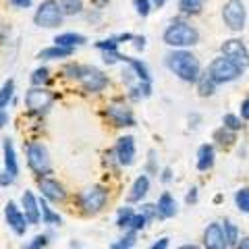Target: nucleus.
Here are the masks:
<instances>
[{"label":"nucleus","mask_w":249,"mask_h":249,"mask_svg":"<svg viewBox=\"0 0 249 249\" xmlns=\"http://www.w3.org/2000/svg\"><path fill=\"white\" fill-rule=\"evenodd\" d=\"M218 54L224 58H229L231 62H235V65L239 69H243V71L249 69V46L245 44L243 37H239V36L227 37V40L220 44Z\"/></svg>","instance_id":"obj_11"},{"label":"nucleus","mask_w":249,"mask_h":249,"mask_svg":"<svg viewBox=\"0 0 249 249\" xmlns=\"http://www.w3.org/2000/svg\"><path fill=\"white\" fill-rule=\"evenodd\" d=\"M65 19L73 17H83V13L88 11V0H56Z\"/></svg>","instance_id":"obj_28"},{"label":"nucleus","mask_w":249,"mask_h":249,"mask_svg":"<svg viewBox=\"0 0 249 249\" xmlns=\"http://www.w3.org/2000/svg\"><path fill=\"white\" fill-rule=\"evenodd\" d=\"M52 44L75 52V50H79V48H83V46L88 44V36L79 34V31H60V34L54 36Z\"/></svg>","instance_id":"obj_19"},{"label":"nucleus","mask_w":249,"mask_h":249,"mask_svg":"<svg viewBox=\"0 0 249 249\" xmlns=\"http://www.w3.org/2000/svg\"><path fill=\"white\" fill-rule=\"evenodd\" d=\"M187 123H189V129L196 131L199 124H201V114L199 112H191L189 116H187Z\"/></svg>","instance_id":"obj_52"},{"label":"nucleus","mask_w":249,"mask_h":249,"mask_svg":"<svg viewBox=\"0 0 249 249\" xmlns=\"http://www.w3.org/2000/svg\"><path fill=\"white\" fill-rule=\"evenodd\" d=\"M139 214H143V218L147 222H154L158 220V210H156V204H147V201H143V204H139Z\"/></svg>","instance_id":"obj_41"},{"label":"nucleus","mask_w":249,"mask_h":249,"mask_svg":"<svg viewBox=\"0 0 249 249\" xmlns=\"http://www.w3.org/2000/svg\"><path fill=\"white\" fill-rule=\"evenodd\" d=\"M147 224H150V222H147L145 220V218H143V214H135L133 216V222H131V227H129V231H135V232H139V231H143L145 227H147Z\"/></svg>","instance_id":"obj_47"},{"label":"nucleus","mask_w":249,"mask_h":249,"mask_svg":"<svg viewBox=\"0 0 249 249\" xmlns=\"http://www.w3.org/2000/svg\"><path fill=\"white\" fill-rule=\"evenodd\" d=\"M158 178H160V183H162V185H168V183H173V178H175V170L170 168V166L160 168V175H158Z\"/></svg>","instance_id":"obj_48"},{"label":"nucleus","mask_w":249,"mask_h":249,"mask_svg":"<svg viewBox=\"0 0 249 249\" xmlns=\"http://www.w3.org/2000/svg\"><path fill=\"white\" fill-rule=\"evenodd\" d=\"M37 183V191H40V197H44L48 204H65L69 199V191L67 187L62 185L56 177H42L36 178Z\"/></svg>","instance_id":"obj_12"},{"label":"nucleus","mask_w":249,"mask_h":249,"mask_svg":"<svg viewBox=\"0 0 249 249\" xmlns=\"http://www.w3.org/2000/svg\"><path fill=\"white\" fill-rule=\"evenodd\" d=\"M156 210H158V218L160 220H170L175 218L178 208H177V199L170 191H162L158 201H156Z\"/></svg>","instance_id":"obj_23"},{"label":"nucleus","mask_w":249,"mask_h":249,"mask_svg":"<svg viewBox=\"0 0 249 249\" xmlns=\"http://www.w3.org/2000/svg\"><path fill=\"white\" fill-rule=\"evenodd\" d=\"M143 173L150 177V175H160V168H158V152L150 150L147 152V160H145V166H143Z\"/></svg>","instance_id":"obj_38"},{"label":"nucleus","mask_w":249,"mask_h":249,"mask_svg":"<svg viewBox=\"0 0 249 249\" xmlns=\"http://www.w3.org/2000/svg\"><path fill=\"white\" fill-rule=\"evenodd\" d=\"M15 104H19V98H17V83H15L13 77L4 79L2 85H0V110H6Z\"/></svg>","instance_id":"obj_25"},{"label":"nucleus","mask_w":249,"mask_h":249,"mask_svg":"<svg viewBox=\"0 0 249 249\" xmlns=\"http://www.w3.org/2000/svg\"><path fill=\"white\" fill-rule=\"evenodd\" d=\"M123 56H124V52H121V50H108V52H100V58H102V65H106V67H116V65H123Z\"/></svg>","instance_id":"obj_37"},{"label":"nucleus","mask_w":249,"mask_h":249,"mask_svg":"<svg viewBox=\"0 0 249 249\" xmlns=\"http://www.w3.org/2000/svg\"><path fill=\"white\" fill-rule=\"evenodd\" d=\"M21 210L27 218V224H40L42 222V212H40V197L34 191L25 189L21 193Z\"/></svg>","instance_id":"obj_15"},{"label":"nucleus","mask_w":249,"mask_h":249,"mask_svg":"<svg viewBox=\"0 0 249 249\" xmlns=\"http://www.w3.org/2000/svg\"><path fill=\"white\" fill-rule=\"evenodd\" d=\"M193 88H196L197 96H199V98H204V100L214 98V96H216V91H218V85L214 83V79H212V77H210L206 71L197 77V81H196V85H193Z\"/></svg>","instance_id":"obj_30"},{"label":"nucleus","mask_w":249,"mask_h":249,"mask_svg":"<svg viewBox=\"0 0 249 249\" xmlns=\"http://www.w3.org/2000/svg\"><path fill=\"white\" fill-rule=\"evenodd\" d=\"M237 139H239V135L229 129H224L222 124L218 129H214V133H212V143H214V147H220V150H231V147L237 143Z\"/></svg>","instance_id":"obj_29"},{"label":"nucleus","mask_w":249,"mask_h":249,"mask_svg":"<svg viewBox=\"0 0 249 249\" xmlns=\"http://www.w3.org/2000/svg\"><path fill=\"white\" fill-rule=\"evenodd\" d=\"M4 220L9 224V229L15 232L17 237H23L27 232V218L23 214V210L19 204H15V201H6L4 206Z\"/></svg>","instance_id":"obj_14"},{"label":"nucleus","mask_w":249,"mask_h":249,"mask_svg":"<svg viewBox=\"0 0 249 249\" xmlns=\"http://www.w3.org/2000/svg\"><path fill=\"white\" fill-rule=\"evenodd\" d=\"M220 227H222V232H224V239H227V245L229 247H237L239 243V227L235 222L231 220V218H224V220L220 222Z\"/></svg>","instance_id":"obj_32"},{"label":"nucleus","mask_w":249,"mask_h":249,"mask_svg":"<svg viewBox=\"0 0 249 249\" xmlns=\"http://www.w3.org/2000/svg\"><path fill=\"white\" fill-rule=\"evenodd\" d=\"M23 152H25V162L27 168L31 170V175L36 178L42 177H50L52 175V160H50V152L42 139H27L23 143Z\"/></svg>","instance_id":"obj_5"},{"label":"nucleus","mask_w":249,"mask_h":249,"mask_svg":"<svg viewBox=\"0 0 249 249\" xmlns=\"http://www.w3.org/2000/svg\"><path fill=\"white\" fill-rule=\"evenodd\" d=\"M119 241H121V243L127 247V249H133L135 243H137V232H135V231H124V235H123Z\"/></svg>","instance_id":"obj_46"},{"label":"nucleus","mask_w":249,"mask_h":249,"mask_svg":"<svg viewBox=\"0 0 249 249\" xmlns=\"http://www.w3.org/2000/svg\"><path fill=\"white\" fill-rule=\"evenodd\" d=\"M2 164H4L6 173L17 181L19 173H21V166H19V158H17V147H15V142L11 137L2 139Z\"/></svg>","instance_id":"obj_16"},{"label":"nucleus","mask_w":249,"mask_h":249,"mask_svg":"<svg viewBox=\"0 0 249 249\" xmlns=\"http://www.w3.org/2000/svg\"><path fill=\"white\" fill-rule=\"evenodd\" d=\"M73 50H67V48H60V46H46V48H42L40 52L36 54V58L42 62V65H46V62H65L73 56Z\"/></svg>","instance_id":"obj_21"},{"label":"nucleus","mask_w":249,"mask_h":249,"mask_svg":"<svg viewBox=\"0 0 249 249\" xmlns=\"http://www.w3.org/2000/svg\"><path fill=\"white\" fill-rule=\"evenodd\" d=\"M102 162H104V166H106L108 170H112L114 175L119 173V170H123V168H121V164H119V160H116V156H114V150H112V147H110V150H106V152H104Z\"/></svg>","instance_id":"obj_40"},{"label":"nucleus","mask_w":249,"mask_h":249,"mask_svg":"<svg viewBox=\"0 0 249 249\" xmlns=\"http://www.w3.org/2000/svg\"><path fill=\"white\" fill-rule=\"evenodd\" d=\"M162 62L170 75H175L178 81L187 85H196L197 77L204 73L201 60L193 50H168Z\"/></svg>","instance_id":"obj_2"},{"label":"nucleus","mask_w":249,"mask_h":249,"mask_svg":"<svg viewBox=\"0 0 249 249\" xmlns=\"http://www.w3.org/2000/svg\"><path fill=\"white\" fill-rule=\"evenodd\" d=\"M48 245V235H36L27 245H23V249H44Z\"/></svg>","instance_id":"obj_45"},{"label":"nucleus","mask_w":249,"mask_h":249,"mask_svg":"<svg viewBox=\"0 0 249 249\" xmlns=\"http://www.w3.org/2000/svg\"><path fill=\"white\" fill-rule=\"evenodd\" d=\"M177 249H199L197 245H181V247H177Z\"/></svg>","instance_id":"obj_60"},{"label":"nucleus","mask_w":249,"mask_h":249,"mask_svg":"<svg viewBox=\"0 0 249 249\" xmlns=\"http://www.w3.org/2000/svg\"><path fill=\"white\" fill-rule=\"evenodd\" d=\"M110 201V189L102 183H93L77 193V208L83 216H98Z\"/></svg>","instance_id":"obj_7"},{"label":"nucleus","mask_w":249,"mask_h":249,"mask_svg":"<svg viewBox=\"0 0 249 249\" xmlns=\"http://www.w3.org/2000/svg\"><path fill=\"white\" fill-rule=\"evenodd\" d=\"M197 199H199V189L197 187H191V189L185 193V204L187 206H196Z\"/></svg>","instance_id":"obj_51"},{"label":"nucleus","mask_w":249,"mask_h":249,"mask_svg":"<svg viewBox=\"0 0 249 249\" xmlns=\"http://www.w3.org/2000/svg\"><path fill=\"white\" fill-rule=\"evenodd\" d=\"M11 185H15V178L6 170H0V187H11Z\"/></svg>","instance_id":"obj_54"},{"label":"nucleus","mask_w":249,"mask_h":249,"mask_svg":"<svg viewBox=\"0 0 249 249\" xmlns=\"http://www.w3.org/2000/svg\"><path fill=\"white\" fill-rule=\"evenodd\" d=\"M201 42V31L191 19H185L181 15L173 17L164 31H162V44L168 50H193Z\"/></svg>","instance_id":"obj_1"},{"label":"nucleus","mask_w":249,"mask_h":249,"mask_svg":"<svg viewBox=\"0 0 249 249\" xmlns=\"http://www.w3.org/2000/svg\"><path fill=\"white\" fill-rule=\"evenodd\" d=\"M216 164V147L212 142L208 143H201L197 147V154H196V168L199 173H210Z\"/></svg>","instance_id":"obj_20"},{"label":"nucleus","mask_w":249,"mask_h":249,"mask_svg":"<svg viewBox=\"0 0 249 249\" xmlns=\"http://www.w3.org/2000/svg\"><path fill=\"white\" fill-rule=\"evenodd\" d=\"M206 9V0H177V13L185 19L199 17Z\"/></svg>","instance_id":"obj_27"},{"label":"nucleus","mask_w":249,"mask_h":249,"mask_svg":"<svg viewBox=\"0 0 249 249\" xmlns=\"http://www.w3.org/2000/svg\"><path fill=\"white\" fill-rule=\"evenodd\" d=\"M150 189H152V181H150V177H147L145 173L135 177V181L131 183L129 193H127L129 206L131 204H143L145 197H147V193H150Z\"/></svg>","instance_id":"obj_17"},{"label":"nucleus","mask_w":249,"mask_h":249,"mask_svg":"<svg viewBox=\"0 0 249 249\" xmlns=\"http://www.w3.org/2000/svg\"><path fill=\"white\" fill-rule=\"evenodd\" d=\"M9 123H11V114H9V110H0V131H2Z\"/></svg>","instance_id":"obj_55"},{"label":"nucleus","mask_w":249,"mask_h":249,"mask_svg":"<svg viewBox=\"0 0 249 249\" xmlns=\"http://www.w3.org/2000/svg\"><path fill=\"white\" fill-rule=\"evenodd\" d=\"M133 9H135V15L137 17H142V19H147L152 15L154 11V4H152V0H133Z\"/></svg>","instance_id":"obj_39"},{"label":"nucleus","mask_w":249,"mask_h":249,"mask_svg":"<svg viewBox=\"0 0 249 249\" xmlns=\"http://www.w3.org/2000/svg\"><path fill=\"white\" fill-rule=\"evenodd\" d=\"M119 81H121L123 88L127 89V88H131V85H135V83H137V77H135V73L131 71L129 67H123V69H121V73H119Z\"/></svg>","instance_id":"obj_42"},{"label":"nucleus","mask_w":249,"mask_h":249,"mask_svg":"<svg viewBox=\"0 0 249 249\" xmlns=\"http://www.w3.org/2000/svg\"><path fill=\"white\" fill-rule=\"evenodd\" d=\"M104 17V11H100V9H93V6H88V11L83 13V19H88L91 25H98L100 21H102Z\"/></svg>","instance_id":"obj_44"},{"label":"nucleus","mask_w":249,"mask_h":249,"mask_svg":"<svg viewBox=\"0 0 249 249\" xmlns=\"http://www.w3.org/2000/svg\"><path fill=\"white\" fill-rule=\"evenodd\" d=\"M237 114L241 116V121H243L245 124L249 123V96L241 100V104H239V112H237Z\"/></svg>","instance_id":"obj_49"},{"label":"nucleus","mask_w":249,"mask_h":249,"mask_svg":"<svg viewBox=\"0 0 249 249\" xmlns=\"http://www.w3.org/2000/svg\"><path fill=\"white\" fill-rule=\"evenodd\" d=\"M247 17H249V13H247V6L243 0H224L220 6L222 25L235 36L247 27Z\"/></svg>","instance_id":"obj_9"},{"label":"nucleus","mask_w":249,"mask_h":249,"mask_svg":"<svg viewBox=\"0 0 249 249\" xmlns=\"http://www.w3.org/2000/svg\"><path fill=\"white\" fill-rule=\"evenodd\" d=\"M235 206L241 214L249 216V187H239L235 191Z\"/></svg>","instance_id":"obj_36"},{"label":"nucleus","mask_w":249,"mask_h":249,"mask_svg":"<svg viewBox=\"0 0 249 249\" xmlns=\"http://www.w3.org/2000/svg\"><path fill=\"white\" fill-rule=\"evenodd\" d=\"M40 212H42V224H46V227H60L62 224V216L44 197H40Z\"/></svg>","instance_id":"obj_31"},{"label":"nucleus","mask_w":249,"mask_h":249,"mask_svg":"<svg viewBox=\"0 0 249 249\" xmlns=\"http://www.w3.org/2000/svg\"><path fill=\"white\" fill-rule=\"evenodd\" d=\"M13 9L17 11H27V9H34V0H6Z\"/></svg>","instance_id":"obj_50"},{"label":"nucleus","mask_w":249,"mask_h":249,"mask_svg":"<svg viewBox=\"0 0 249 249\" xmlns=\"http://www.w3.org/2000/svg\"><path fill=\"white\" fill-rule=\"evenodd\" d=\"M168 245H170V239L168 237H160L158 241H154L147 249H168Z\"/></svg>","instance_id":"obj_53"},{"label":"nucleus","mask_w":249,"mask_h":249,"mask_svg":"<svg viewBox=\"0 0 249 249\" xmlns=\"http://www.w3.org/2000/svg\"><path fill=\"white\" fill-rule=\"evenodd\" d=\"M131 48L135 50V54L145 52V48H147V36H143V34H135V36H133V40H131Z\"/></svg>","instance_id":"obj_43"},{"label":"nucleus","mask_w":249,"mask_h":249,"mask_svg":"<svg viewBox=\"0 0 249 249\" xmlns=\"http://www.w3.org/2000/svg\"><path fill=\"white\" fill-rule=\"evenodd\" d=\"M152 4H154V9H164L166 0H152Z\"/></svg>","instance_id":"obj_58"},{"label":"nucleus","mask_w":249,"mask_h":249,"mask_svg":"<svg viewBox=\"0 0 249 249\" xmlns=\"http://www.w3.org/2000/svg\"><path fill=\"white\" fill-rule=\"evenodd\" d=\"M220 123H222L224 129H229V131H232V133H237V135L245 129V123L241 121V116L237 112H224Z\"/></svg>","instance_id":"obj_34"},{"label":"nucleus","mask_w":249,"mask_h":249,"mask_svg":"<svg viewBox=\"0 0 249 249\" xmlns=\"http://www.w3.org/2000/svg\"><path fill=\"white\" fill-rule=\"evenodd\" d=\"M123 65L129 67L131 71L135 73L137 81H154L150 67H147V62H145L143 58L133 56V54H124V56H123Z\"/></svg>","instance_id":"obj_22"},{"label":"nucleus","mask_w":249,"mask_h":249,"mask_svg":"<svg viewBox=\"0 0 249 249\" xmlns=\"http://www.w3.org/2000/svg\"><path fill=\"white\" fill-rule=\"evenodd\" d=\"M204 71H206L210 77H212L218 88H220V85L235 83V81H239L241 77L245 75L243 69H239L235 62H231L229 58L220 56V54H216V56L208 62V67L204 69Z\"/></svg>","instance_id":"obj_8"},{"label":"nucleus","mask_w":249,"mask_h":249,"mask_svg":"<svg viewBox=\"0 0 249 249\" xmlns=\"http://www.w3.org/2000/svg\"><path fill=\"white\" fill-rule=\"evenodd\" d=\"M121 37L119 34H112V36H106L102 37V40L93 42V48H96L98 52H108V50H121Z\"/></svg>","instance_id":"obj_35"},{"label":"nucleus","mask_w":249,"mask_h":249,"mask_svg":"<svg viewBox=\"0 0 249 249\" xmlns=\"http://www.w3.org/2000/svg\"><path fill=\"white\" fill-rule=\"evenodd\" d=\"M31 21L40 29H58L65 23V15L56 0H40V4L34 9Z\"/></svg>","instance_id":"obj_10"},{"label":"nucleus","mask_w":249,"mask_h":249,"mask_svg":"<svg viewBox=\"0 0 249 249\" xmlns=\"http://www.w3.org/2000/svg\"><path fill=\"white\" fill-rule=\"evenodd\" d=\"M135 214H137V210L133 206H123V208H119V212H116V227H119L121 231H129Z\"/></svg>","instance_id":"obj_33"},{"label":"nucleus","mask_w":249,"mask_h":249,"mask_svg":"<svg viewBox=\"0 0 249 249\" xmlns=\"http://www.w3.org/2000/svg\"><path fill=\"white\" fill-rule=\"evenodd\" d=\"M112 150H114V156L119 160L121 168H131L137 162V143L131 133H121L116 137Z\"/></svg>","instance_id":"obj_13"},{"label":"nucleus","mask_w":249,"mask_h":249,"mask_svg":"<svg viewBox=\"0 0 249 249\" xmlns=\"http://www.w3.org/2000/svg\"><path fill=\"white\" fill-rule=\"evenodd\" d=\"M58 93L52 88H27L23 93V108L25 114L34 121H44L54 108Z\"/></svg>","instance_id":"obj_4"},{"label":"nucleus","mask_w":249,"mask_h":249,"mask_svg":"<svg viewBox=\"0 0 249 249\" xmlns=\"http://www.w3.org/2000/svg\"><path fill=\"white\" fill-rule=\"evenodd\" d=\"M89 4L93 6V9H100V11H104L108 4H110V0H89Z\"/></svg>","instance_id":"obj_56"},{"label":"nucleus","mask_w":249,"mask_h":249,"mask_svg":"<svg viewBox=\"0 0 249 249\" xmlns=\"http://www.w3.org/2000/svg\"><path fill=\"white\" fill-rule=\"evenodd\" d=\"M110 249H127V247H124V245L121 243V241H116V243H112V245H110Z\"/></svg>","instance_id":"obj_59"},{"label":"nucleus","mask_w":249,"mask_h":249,"mask_svg":"<svg viewBox=\"0 0 249 249\" xmlns=\"http://www.w3.org/2000/svg\"><path fill=\"white\" fill-rule=\"evenodd\" d=\"M54 83V73L48 65H40L29 73V88H50Z\"/></svg>","instance_id":"obj_26"},{"label":"nucleus","mask_w":249,"mask_h":249,"mask_svg":"<svg viewBox=\"0 0 249 249\" xmlns=\"http://www.w3.org/2000/svg\"><path fill=\"white\" fill-rule=\"evenodd\" d=\"M235 249H249V235H247V237H241Z\"/></svg>","instance_id":"obj_57"},{"label":"nucleus","mask_w":249,"mask_h":249,"mask_svg":"<svg viewBox=\"0 0 249 249\" xmlns=\"http://www.w3.org/2000/svg\"><path fill=\"white\" fill-rule=\"evenodd\" d=\"M110 85H112V79L106 71H102V69L96 65H83L81 77H79V81H77V89H79L81 96L100 98L110 89Z\"/></svg>","instance_id":"obj_6"},{"label":"nucleus","mask_w":249,"mask_h":249,"mask_svg":"<svg viewBox=\"0 0 249 249\" xmlns=\"http://www.w3.org/2000/svg\"><path fill=\"white\" fill-rule=\"evenodd\" d=\"M100 116H102V121L108 124V127L119 129V131L133 129L137 124L133 104H129L123 93L121 96H110L108 100H104L102 108H100Z\"/></svg>","instance_id":"obj_3"},{"label":"nucleus","mask_w":249,"mask_h":249,"mask_svg":"<svg viewBox=\"0 0 249 249\" xmlns=\"http://www.w3.org/2000/svg\"><path fill=\"white\" fill-rule=\"evenodd\" d=\"M201 243H204L206 249H229L220 222H210L208 224V227L204 229V235H201Z\"/></svg>","instance_id":"obj_18"},{"label":"nucleus","mask_w":249,"mask_h":249,"mask_svg":"<svg viewBox=\"0 0 249 249\" xmlns=\"http://www.w3.org/2000/svg\"><path fill=\"white\" fill-rule=\"evenodd\" d=\"M81 71H83V62H77V60H65L60 62V69H58V79L65 81V83H71V85H77L81 77Z\"/></svg>","instance_id":"obj_24"}]
</instances>
